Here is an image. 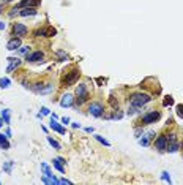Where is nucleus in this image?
<instances>
[{"label": "nucleus", "mask_w": 183, "mask_h": 185, "mask_svg": "<svg viewBox=\"0 0 183 185\" xmlns=\"http://www.w3.org/2000/svg\"><path fill=\"white\" fill-rule=\"evenodd\" d=\"M152 101V97L148 93H142V92H136L129 97V105L134 108H142L145 106L147 103Z\"/></svg>", "instance_id": "obj_1"}, {"label": "nucleus", "mask_w": 183, "mask_h": 185, "mask_svg": "<svg viewBox=\"0 0 183 185\" xmlns=\"http://www.w3.org/2000/svg\"><path fill=\"white\" fill-rule=\"evenodd\" d=\"M79 75H81V73H79V70H76V68H73L71 71L69 73H66L65 76H63V79H62V84L65 87H68V86H71V84H74L76 81L79 79Z\"/></svg>", "instance_id": "obj_2"}, {"label": "nucleus", "mask_w": 183, "mask_h": 185, "mask_svg": "<svg viewBox=\"0 0 183 185\" xmlns=\"http://www.w3.org/2000/svg\"><path fill=\"white\" fill-rule=\"evenodd\" d=\"M88 112L92 114L93 117H101L103 112H104V106H103L101 101H93L88 106Z\"/></svg>", "instance_id": "obj_3"}, {"label": "nucleus", "mask_w": 183, "mask_h": 185, "mask_svg": "<svg viewBox=\"0 0 183 185\" xmlns=\"http://www.w3.org/2000/svg\"><path fill=\"white\" fill-rule=\"evenodd\" d=\"M159 117H161V114H159L158 111H150V112H147V114L142 116V125H150V123H155Z\"/></svg>", "instance_id": "obj_4"}, {"label": "nucleus", "mask_w": 183, "mask_h": 185, "mask_svg": "<svg viewBox=\"0 0 183 185\" xmlns=\"http://www.w3.org/2000/svg\"><path fill=\"white\" fill-rule=\"evenodd\" d=\"M76 97H78L79 103H84L88 100V92H87V86H85V84H79V86L76 87Z\"/></svg>", "instance_id": "obj_5"}, {"label": "nucleus", "mask_w": 183, "mask_h": 185, "mask_svg": "<svg viewBox=\"0 0 183 185\" xmlns=\"http://www.w3.org/2000/svg\"><path fill=\"white\" fill-rule=\"evenodd\" d=\"M52 89H54V86L52 84H35V86H32V90H35L36 93H41V95H44V93H51Z\"/></svg>", "instance_id": "obj_6"}, {"label": "nucleus", "mask_w": 183, "mask_h": 185, "mask_svg": "<svg viewBox=\"0 0 183 185\" xmlns=\"http://www.w3.org/2000/svg\"><path fill=\"white\" fill-rule=\"evenodd\" d=\"M27 33H29V29H27L24 24H19V22H16V24L13 25V35L18 36V38H22V36H25Z\"/></svg>", "instance_id": "obj_7"}, {"label": "nucleus", "mask_w": 183, "mask_h": 185, "mask_svg": "<svg viewBox=\"0 0 183 185\" xmlns=\"http://www.w3.org/2000/svg\"><path fill=\"white\" fill-rule=\"evenodd\" d=\"M155 149H158L159 152H164L167 149V136L166 134H161L155 139Z\"/></svg>", "instance_id": "obj_8"}, {"label": "nucleus", "mask_w": 183, "mask_h": 185, "mask_svg": "<svg viewBox=\"0 0 183 185\" xmlns=\"http://www.w3.org/2000/svg\"><path fill=\"white\" fill-rule=\"evenodd\" d=\"M41 3V0H21L16 5V8H35Z\"/></svg>", "instance_id": "obj_9"}, {"label": "nucleus", "mask_w": 183, "mask_h": 185, "mask_svg": "<svg viewBox=\"0 0 183 185\" xmlns=\"http://www.w3.org/2000/svg\"><path fill=\"white\" fill-rule=\"evenodd\" d=\"M43 57H44V52L43 51H33L25 56V60L27 62H39V60H43Z\"/></svg>", "instance_id": "obj_10"}, {"label": "nucleus", "mask_w": 183, "mask_h": 185, "mask_svg": "<svg viewBox=\"0 0 183 185\" xmlns=\"http://www.w3.org/2000/svg\"><path fill=\"white\" fill-rule=\"evenodd\" d=\"M21 48V38H18V36H14V38H11L8 41V45H6V49L8 51H16V49Z\"/></svg>", "instance_id": "obj_11"}, {"label": "nucleus", "mask_w": 183, "mask_h": 185, "mask_svg": "<svg viewBox=\"0 0 183 185\" xmlns=\"http://www.w3.org/2000/svg\"><path fill=\"white\" fill-rule=\"evenodd\" d=\"M73 100H74V98H73L71 93H65V95L60 98V106L62 108H69L73 105Z\"/></svg>", "instance_id": "obj_12"}, {"label": "nucleus", "mask_w": 183, "mask_h": 185, "mask_svg": "<svg viewBox=\"0 0 183 185\" xmlns=\"http://www.w3.org/2000/svg\"><path fill=\"white\" fill-rule=\"evenodd\" d=\"M8 62H10V65H8V68H6V71H8V73L14 71V70L18 68L19 65H21V60H19V59H16V57H10V59H8Z\"/></svg>", "instance_id": "obj_13"}, {"label": "nucleus", "mask_w": 183, "mask_h": 185, "mask_svg": "<svg viewBox=\"0 0 183 185\" xmlns=\"http://www.w3.org/2000/svg\"><path fill=\"white\" fill-rule=\"evenodd\" d=\"M51 128L54 130V132L60 133V134H65V133H66V132H65V128H63V127L60 125V123L57 122V119H54V117L51 119Z\"/></svg>", "instance_id": "obj_14"}, {"label": "nucleus", "mask_w": 183, "mask_h": 185, "mask_svg": "<svg viewBox=\"0 0 183 185\" xmlns=\"http://www.w3.org/2000/svg\"><path fill=\"white\" fill-rule=\"evenodd\" d=\"M36 35L38 36H54L55 35V29H52V27H48V29H39L36 30Z\"/></svg>", "instance_id": "obj_15"}, {"label": "nucleus", "mask_w": 183, "mask_h": 185, "mask_svg": "<svg viewBox=\"0 0 183 185\" xmlns=\"http://www.w3.org/2000/svg\"><path fill=\"white\" fill-rule=\"evenodd\" d=\"M153 134H155V132H148V133H145L144 136L139 139V144H141V146H144V147H147L148 144H150V139L153 138Z\"/></svg>", "instance_id": "obj_16"}, {"label": "nucleus", "mask_w": 183, "mask_h": 185, "mask_svg": "<svg viewBox=\"0 0 183 185\" xmlns=\"http://www.w3.org/2000/svg\"><path fill=\"white\" fill-rule=\"evenodd\" d=\"M63 163H66L65 160L62 158V157H59V158H54L52 160V164H54L55 169H59L60 173H65V168H63Z\"/></svg>", "instance_id": "obj_17"}, {"label": "nucleus", "mask_w": 183, "mask_h": 185, "mask_svg": "<svg viewBox=\"0 0 183 185\" xmlns=\"http://www.w3.org/2000/svg\"><path fill=\"white\" fill-rule=\"evenodd\" d=\"M180 149V144L177 143V141H167V152H171V153H174V152H177V150Z\"/></svg>", "instance_id": "obj_18"}, {"label": "nucleus", "mask_w": 183, "mask_h": 185, "mask_svg": "<svg viewBox=\"0 0 183 185\" xmlns=\"http://www.w3.org/2000/svg\"><path fill=\"white\" fill-rule=\"evenodd\" d=\"M0 149H10V143H8V136L0 133Z\"/></svg>", "instance_id": "obj_19"}, {"label": "nucleus", "mask_w": 183, "mask_h": 185, "mask_svg": "<svg viewBox=\"0 0 183 185\" xmlns=\"http://www.w3.org/2000/svg\"><path fill=\"white\" fill-rule=\"evenodd\" d=\"M41 182H44V184H49V185H54V184H59V180L55 179V177H51V176H43L41 177Z\"/></svg>", "instance_id": "obj_20"}, {"label": "nucleus", "mask_w": 183, "mask_h": 185, "mask_svg": "<svg viewBox=\"0 0 183 185\" xmlns=\"http://www.w3.org/2000/svg\"><path fill=\"white\" fill-rule=\"evenodd\" d=\"M2 119H3V122H5L6 125H10V122H11V114H10V109H3L2 111Z\"/></svg>", "instance_id": "obj_21"}, {"label": "nucleus", "mask_w": 183, "mask_h": 185, "mask_svg": "<svg viewBox=\"0 0 183 185\" xmlns=\"http://www.w3.org/2000/svg\"><path fill=\"white\" fill-rule=\"evenodd\" d=\"M19 14L21 16H35L36 14V10H33V8H25V10H22V11H19Z\"/></svg>", "instance_id": "obj_22"}, {"label": "nucleus", "mask_w": 183, "mask_h": 185, "mask_svg": "<svg viewBox=\"0 0 183 185\" xmlns=\"http://www.w3.org/2000/svg\"><path fill=\"white\" fill-rule=\"evenodd\" d=\"M48 143H49V144H51V146H52V147H54V149H55V150H60V149H62V147H60V144H59V143H57V141H55V139H54V138H51V136H48Z\"/></svg>", "instance_id": "obj_23"}, {"label": "nucleus", "mask_w": 183, "mask_h": 185, "mask_svg": "<svg viewBox=\"0 0 183 185\" xmlns=\"http://www.w3.org/2000/svg\"><path fill=\"white\" fill-rule=\"evenodd\" d=\"M41 169L44 171V174L46 176H51V177H54V174H52V171H51V168L48 166L46 163H41Z\"/></svg>", "instance_id": "obj_24"}, {"label": "nucleus", "mask_w": 183, "mask_h": 185, "mask_svg": "<svg viewBox=\"0 0 183 185\" xmlns=\"http://www.w3.org/2000/svg\"><path fill=\"white\" fill-rule=\"evenodd\" d=\"M10 84H11V81H10L8 78H2V79H0V87H2V89H8Z\"/></svg>", "instance_id": "obj_25"}, {"label": "nucleus", "mask_w": 183, "mask_h": 185, "mask_svg": "<svg viewBox=\"0 0 183 185\" xmlns=\"http://www.w3.org/2000/svg\"><path fill=\"white\" fill-rule=\"evenodd\" d=\"M95 139H96V141H99L101 144H104V146H107V147L111 146V144H109V141H106L104 138H103V136H99V134H95Z\"/></svg>", "instance_id": "obj_26"}, {"label": "nucleus", "mask_w": 183, "mask_h": 185, "mask_svg": "<svg viewBox=\"0 0 183 185\" xmlns=\"http://www.w3.org/2000/svg\"><path fill=\"white\" fill-rule=\"evenodd\" d=\"M161 179H163V180H166L167 184H171V176H169L167 171H163V173H161Z\"/></svg>", "instance_id": "obj_27"}, {"label": "nucleus", "mask_w": 183, "mask_h": 185, "mask_svg": "<svg viewBox=\"0 0 183 185\" xmlns=\"http://www.w3.org/2000/svg\"><path fill=\"white\" fill-rule=\"evenodd\" d=\"M172 103H174V100H172V97H166V100L163 101V105L164 106H171Z\"/></svg>", "instance_id": "obj_28"}, {"label": "nucleus", "mask_w": 183, "mask_h": 185, "mask_svg": "<svg viewBox=\"0 0 183 185\" xmlns=\"http://www.w3.org/2000/svg\"><path fill=\"white\" fill-rule=\"evenodd\" d=\"M11 166H13V161H8V163H5V166H3V169H5L6 173H11Z\"/></svg>", "instance_id": "obj_29"}, {"label": "nucleus", "mask_w": 183, "mask_h": 185, "mask_svg": "<svg viewBox=\"0 0 183 185\" xmlns=\"http://www.w3.org/2000/svg\"><path fill=\"white\" fill-rule=\"evenodd\" d=\"M177 116L180 117V119H183V105H178L177 106Z\"/></svg>", "instance_id": "obj_30"}, {"label": "nucleus", "mask_w": 183, "mask_h": 185, "mask_svg": "<svg viewBox=\"0 0 183 185\" xmlns=\"http://www.w3.org/2000/svg\"><path fill=\"white\" fill-rule=\"evenodd\" d=\"M57 54H59V57H60L62 60H68V56H66V54L63 52V51H59Z\"/></svg>", "instance_id": "obj_31"}, {"label": "nucleus", "mask_w": 183, "mask_h": 185, "mask_svg": "<svg viewBox=\"0 0 183 185\" xmlns=\"http://www.w3.org/2000/svg\"><path fill=\"white\" fill-rule=\"evenodd\" d=\"M48 114H49L48 108H41V116H48Z\"/></svg>", "instance_id": "obj_32"}, {"label": "nucleus", "mask_w": 183, "mask_h": 185, "mask_svg": "<svg viewBox=\"0 0 183 185\" xmlns=\"http://www.w3.org/2000/svg\"><path fill=\"white\" fill-rule=\"evenodd\" d=\"M62 123H63V125H68V123H69V119H68V117H63V119H62Z\"/></svg>", "instance_id": "obj_33"}, {"label": "nucleus", "mask_w": 183, "mask_h": 185, "mask_svg": "<svg viewBox=\"0 0 183 185\" xmlns=\"http://www.w3.org/2000/svg\"><path fill=\"white\" fill-rule=\"evenodd\" d=\"M18 51H19V54H24V52H27V48H19Z\"/></svg>", "instance_id": "obj_34"}, {"label": "nucleus", "mask_w": 183, "mask_h": 185, "mask_svg": "<svg viewBox=\"0 0 183 185\" xmlns=\"http://www.w3.org/2000/svg\"><path fill=\"white\" fill-rule=\"evenodd\" d=\"M59 184H71V182H69V180H66V179H60V180H59Z\"/></svg>", "instance_id": "obj_35"}, {"label": "nucleus", "mask_w": 183, "mask_h": 185, "mask_svg": "<svg viewBox=\"0 0 183 185\" xmlns=\"http://www.w3.org/2000/svg\"><path fill=\"white\" fill-rule=\"evenodd\" d=\"M5 29V22H0V30H3Z\"/></svg>", "instance_id": "obj_36"}, {"label": "nucleus", "mask_w": 183, "mask_h": 185, "mask_svg": "<svg viewBox=\"0 0 183 185\" xmlns=\"http://www.w3.org/2000/svg\"><path fill=\"white\" fill-rule=\"evenodd\" d=\"M0 127H3V119H0Z\"/></svg>", "instance_id": "obj_37"}]
</instances>
